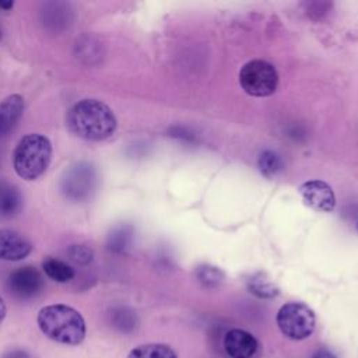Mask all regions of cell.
Segmentation results:
<instances>
[{
    "label": "cell",
    "mask_w": 358,
    "mask_h": 358,
    "mask_svg": "<svg viewBox=\"0 0 358 358\" xmlns=\"http://www.w3.org/2000/svg\"><path fill=\"white\" fill-rule=\"evenodd\" d=\"M69 130L87 141L109 138L117 126L113 110L98 99H81L66 115Z\"/></svg>",
    "instance_id": "1"
},
{
    "label": "cell",
    "mask_w": 358,
    "mask_h": 358,
    "mask_svg": "<svg viewBox=\"0 0 358 358\" xmlns=\"http://www.w3.org/2000/svg\"><path fill=\"white\" fill-rule=\"evenodd\" d=\"M36 323L50 340L64 345H78L84 341L87 327L83 315L64 303L46 305L39 309Z\"/></svg>",
    "instance_id": "2"
},
{
    "label": "cell",
    "mask_w": 358,
    "mask_h": 358,
    "mask_svg": "<svg viewBox=\"0 0 358 358\" xmlns=\"http://www.w3.org/2000/svg\"><path fill=\"white\" fill-rule=\"evenodd\" d=\"M52 159V144L39 133L25 134L15 145L13 165L15 173L24 180H35L45 173Z\"/></svg>",
    "instance_id": "3"
},
{
    "label": "cell",
    "mask_w": 358,
    "mask_h": 358,
    "mask_svg": "<svg viewBox=\"0 0 358 358\" xmlns=\"http://www.w3.org/2000/svg\"><path fill=\"white\" fill-rule=\"evenodd\" d=\"M96 169L87 161H80L69 166L60 180L63 196L73 203H83L94 194L96 189Z\"/></svg>",
    "instance_id": "4"
},
{
    "label": "cell",
    "mask_w": 358,
    "mask_h": 358,
    "mask_svg": "<svg viewBox=\"0 0 358 358\" xmlns=\"http://www.w3.org/2000/svg\"><path fill=\"white\" fill-rule=\"evenodd\" d=\"M239 84L252 96H268L278 85V74L273 64L266 60H250L239 71Z\"/></svg>",
    "instance_id": "5"
},
{
    "label": "cell",
    "mask_w": 358,
    "mask_h": 358,
    "mask_svg": "<svg viewBox=\"0 0 358 358\" xmlns=\"http://www.w3.org/2000/svg\"><path fill=\"white\" fill-rule=\"evenodd\" d=\"M275 319L281 333L296 341L308 338L316 324L313 310L302 302H288L282 305Z\"/></svg>",
    "instance_id": "6"
},
{
    "label": "cell",
    "mask_w": 358,
    "mask_h": 358,
    "mask_svg": "<svg viewBox=\"0 0 358 358\" xmlns=\"http://www.w3.org/2000/svg\"><path fill=\"white\" fill-rule=\"evenodd\" d=\"M8 289L21 299L36 296L43 289V277L41 271L32 266H22L10 273L7 278Z\"/></svg>",
    "instance_id": "7"
},
{
    "label": "cell",
    "mask_w": 358,
    "mask_h": 358,
    "mask_svg": "<svg viewBox=\"0 0 358 358\" xmlns=\"http://www.w3.org/2000/svg\"><path fill=\"white\" fill-rule=\"evenodd\" d=\"M302 201L317 213H330L336 207V196L330 185L323 180H308L299 186Z\"/></svg>",
    "instance_id": "8"
},
{
    "label": "cell",
    "mask_w": 358,
    "mask_h": 358,
    "mask_svg": "<svg viewBox=\"0 0 358 358\" xmlns=\"http://www.w3.org/2000/svg\"><path fill=\"white\" fill-rule=\"evenodd\" d=\"M32 243L20 232L0 229V260H22L32 252Z\"/></svg>",
    "instance_id": "9"
},
{
    "label": "cell",
    "mask_w": 358,
    "mask_h": 358,
    "mask_svg": "<svg viewBox=\"0 0 358 358\" xmlns=\"http://www.w3.org/2000/svg\"><path fill=\"white\" fill-rule=\"evenodd\" d=\"M224 347L231 358H252L257 351V340L249 331L232 329L225 334Z\"/></svg>",
    "instance_id": "10"
},
{
    "label": "cell",
    "mask_w": 358,
    "mask_h": 358,
    "mask_svg": "<svg viewBox=\"0 0 358 358\" xmlns=\"http://www.w3.org/2000/svg\"><path fill=\"white\" fill-rule=\"evenodd\" d=\"M24 112V98L11 94L0 102V138H3L21 119Z\"/></svg>",
    "instance_id": "11"
},
{
    "label": "cell",
    "mask_w": 358,
    "mask_h": 358,
    "mask_svg": "<svg viewBox=\"0 0 358 358\" xmlns=\"http://www.w3.org/2000/svg\"><path fill=\"white\" fill-rule=\"evenodd\" d=\"M22 207V196L18 187L8 182H0V215H15Z\"/></svg>",
    "instance_id": "12"
},
{
    "label": "cell",
    "mask_w": 358,
    "mask_h": 358,
    "mask_svg": "<svg viewBox=\"0 0 358 358\" xmlns=\"http://www.w3.org/2000/svg\"><path fill=\"white\" fill-rule=\"evenodd\" d=\"M42 268L50 280L57 281V282H67V281L73 280L76 275V271L70 264H67L63 260L55 259V257L45 259L42 262Z\"/></svg>",
    "instance_id": "13"
},
{
    "label": "cell",
    "mask_w": 358,
    "mask_h": 358,
    "mask_svg": "<svg viewBox=\"0 0 358 358\" xmlns=\"http://www.w3.org/2000/svg\"><path fill=\"white\" fill-rule=\"evenodd\" d=\"M127 358H178L176 352L166 344H141L130 350Z\"/></svg>",
    "instance_id": "14"
},
{
    "label": "cell",
    "mask_w": 358,
    "mask_h": 358,
    "mask_svg": "<svg viewBox=\"0 0 358 358\" xmlns=\"http://www.w3.org/2000/svg\"><path fill=\"white\" fill-rule=\"evenodd\" d=\"M248 287H249V291L259 298H273L278 294L277 287L262 274L252 277L248 282Z\"/></svg>",
    "instance_id": "15"
},
{
    "label": "cell",
    "mask_w": 358,
    "mask_h": 358,
    "mask_svg": "<svg viewBox=\"0 0 358 358\" xmlns=\"http://www.w3.org/2000/svg\"><path fill=\"white\" fill-rule=\"evenodd\" d=\"M110 320L117 329L123 331H130L136 323V315L129 308L120 306L110 310Z\"/></svg>",
    "instance_id": "16"
},
{
    "label": "cell",
    "mask_w": 358,
    "mask_h": 358,
    "mask_svg": "<svg viewBox=\"0 0 358 358\" xmlns=\"http://www.w3.org/2000/svg\"><path fill=\"white\" fill-rule=\"evenodd\" d=\"M69 260H71L73 263L78 264V266H87L92 262L94 259V252L90 246L87 245H81V243H76V245H70L66 250Z\"/></svg>",
    "instance_id": "17"
},
{
    "label": "cell",
    "mask_w": 358,
    "mask_h": 358,
    "mask_svg": "<svg viewBox=\"0 0 358 358\" xmlns=\"http://www.w3.org/2000/svg\"><path fill=\"white\" fill-rule=\"evenodd\" d=\"M281 161L280 158L271 152V151H264L259 157V168L263 175L271 178L275 176L281 171Z\"/></svg>",
    "instance_id": "18"
},
{
    "label": "cell",
    "mask_w": 358,
    "mask_h": 358,
    "mask_svg": "<svg viewBox=\"0 0 358 358\" xmlns=\"http://www.w3.org/2000/svg\"><path fill=\"white\" fill-rule=\"evenodd\" d=\"M129 232L127 228L120 227V228H115L110 235L108 236V248L113 252H122L129 242Z\"/></svg>",
    "instance_id": "19"
},
{
    "label": "cell",
    "mask_w": 358,
    "mask_h": 358,
    "mask_svg": "<svg viewBox=\"0 0 358 358\" xmlns=\"http://www.w3.org/2000/svg\"><path fill=\"white\" fill-rule=\"evenodd\" d=\"M199 277L200 280L207 284V285H211V284H218L220 281V271L215 270L214 267H204L201 268V271L199 273Z\"/></svg>",
    "instance_id": "20"
},
{
    "label": "cell",
    "mask_w": 358,
    "mask_h": 358,
    "mask_svg": "<svg viewBox=\"0 0 358 358\" xmlns=\"http://www.w3.org/2000/svg\"><path fill=\"white\" fill-rule=\"evenodd\" d=\"M1 358H31V355L22 350H11L4 352Z\"/></svg>",
    "instance_id": "21"
},
{
    "label": "cell",
    "mask_w": 358,
    "mask_h": 358,
    "mask_svg": "<svg viewBox=\"0 0 358 358\" xmlns=\"http://www.w3.org/2000/svg\"><path fill=\"white\" fill-rule=\"evenodd\" d=\"M312 358H336L330 351H326V350H319L313 354Z\"/></svg>",
    "instance_id": "22"
},
{
    "label": "cell",
    "mask_w": 358,
    "mask_h": 358,
    "mask_svg": "<svg viewBox=\"0 0 358 358\" xmlns=\"http://www.w3.org/2000/svg\"><path fill=\"white\" fill-rule=\"evenodd\" d=\"M6 313H7V306H6L4 299L0 296V326L3 324V322L6 319Z\"/></svg>",
    "instance_id": "23"
},
{
    "label": "cell",
    "mask_w": 358,
    "mask_h": 358,
    "mask_svg": "<svg viewBox=\"0 0 358 358\" xmlns=\"http://www.w3.org/2000/svg\"><path fill=\"white\" fill-rule=\"evenodd\" d=\"M1 38H3V31H1V28H0V41H1Z\"/></svg>",
    "instance_id": "24"
}]
</instances>
